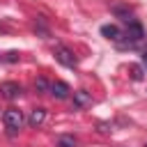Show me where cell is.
<instances>
[{"label": "cell", "mask_w": 147, "mask_h": 147, "mask_svg": "<svg viewBox=\"0 0 147 147\" xmlns=\"http://www.w3.org/2000/svg\"><path fill=\"white\" fill-rule=\"evenodd\" d=\"M2 119H5V126L9 129V133H16L21 126H23V113L18 110V108H7L5 110V115H2Z\"/></svg>", "instance_id": "cell-1"}, {"label": "cell", "mask_w": 147, "mask_h": 147, "mask_svg": "<svg viewBox=\"0 0 147 147\" xmlns=\"http://www.w3.org/2000/svg\"><path fill=\"white\" fill-rule=\"evenodd\" d=\"M53 55H55V60H57L60 64H64V67H69V69H76V55H74L67 46L57 44V46L53 48Z\"/></svg>", "instance_id": "cell-2"}, {"label": "cell", "mask_w": 147, "mask_h": 147, "mask_svg": "<svg viewBox=\"0 0 147 147\" xmlns=\"http://www.w3.org/2000/svg\"><path fill=\"white\" fill-rule=\"evenodd\" d=\"M0 94L5 96V99H16L18 94H21V85L18 83H14V80H7V83H2L0 85Z\"/></svg>", "instance_id": "cell-3"}, {"label": "cell", "mask_w": 147, "mask_h": 147, "mask_svg": "<svg viewBox=\"0 0 147 147\" xmlns=\"http://www.w3.org/2000/svg\"><path fill=\"white\" fill-rule=\"evenodd\" d=\"M126 37H129V41H131V44L140 41V39L145 37V32H142V25H140L138 21H131V23H129V28H126Z\"/></svg>", "instance_id": "cell-4"}, {"label": "cell", "mask_w": 147, "mask_h": 147, "mask_svg": "<svg viewBox=\"0 0 147 147\" xmlns=\"http://www.w3.org/2000/svg\"><path fill=\"white\" fill-rule=\"evenodd\" d=\"M48 92H51L55 99H67L71 90H69V85H67L64 80H55V83H51V90H48Z\"/></svg>", "instance_id": "cell-5"}, {"label": "cell", "mask_w": 147, "mask_h": 147, "mask_svg": "<svg viewBox=\"0 0 147 147\" xmlns=\"http://www.w3.org/2000/svg\"><path fill=\"white\" fill-rule=\"evenodd\" d=\"M113 14H115L117 18H122L126 25H129L131 21H136V18H133V11H131L129 7H124V5H113Z\"/></svg>", "instance_id": "cell-6"}, {"label": "cell", "mask_w": 147, "mask_h": 147, "mask_svg": "<svg viewBox=\"0 0 147 147\" xmlns=\"http://www.w3.org/2000/svg\"><path fill=\"white\" fill-rule=\"evenodd\" d=\"M74 103L78 106V108H85V106H92V96L85 92V90H78V92H74Z\"/></svg>", "instance_id": "cell-7"}, {"label": "cell", "mask_w": 147, "mask_h": 147, "mask_svg": "<svg viewBox=\"0 0 147 147\" xmlns=\"http://www.w3.org/2000/svg\"><path fill=\"white\" fill-rule=\"evenodd\" d=\"M44 119H46V110L44 108H34L30 113V117H28V124L30 126H39V124H44Z\"/></svg>", "instance_id": "cell-8"}, {"label": "cell", "mask_w": 147, "mask_h": 147, "mask_svg": "<svg viewBox=\"0 0 147 147\" xmlns=\"http://www.w3.org/2000/svg\"><path fill=\"white\" fill-rule=\"evenodd\" d=\"M101 34L108 37V39H113V41H117V39L122 37V32H119L117 25H101Z\"/></svg>", "instance_id": "cell-9"}, {"label": "cell", "mask_w": 147, "mask_h": 147, "mask_svg": "<svg viewBox=\"0 0 147 147\" xmlns=\"http://www.w3.org/2000/svg\"><path fill=\"white\" fill-rule=\"evenodd\" d=\"M76 145L78 142L74 136H57V140H55V147H76Z\"/></svg>", "instance_id": "cell-10"}, {"label": "cell", "mask_w": 147, "mask_h": 147, "mask_svg": "<svg viewBox=\"0 0 147 147\" xmlns=\"http://www.w3.org/2000/svg\"><path fill=\"white\" fill-rule=\"evenodd\" d=\"M34 90H37V92H48L51 85L46 83V78H37V80H34Z\"/></svg>", "instance_id": "cell-11"}, {"label": "cell", "mask_w": 147, "mask_h": 147, "mask_svg": "<svg viewBox=\"0 0 147 147\" xmlns=\"http://www.w3.org/2000/svg\"><path fill=\"white\" fill-rule=\"evenodd\" d=\"M2 60H5V62H18V53H16V51H9V53L2 55Z\"/></svg>", "instance_id": "cell-12"}, {"label": "cell", "mask_w": 147, "mask_h": 147, "mask_svg": "<svg viewBox=\"0 0 147 147\" xmlns=\"http://www.w3.org/2000/svg\"><path fill=\"white\" fill-rule=\"evenodd\" d=\"M131 76H133V80H140L142 78V69L138 64H131Z\"/></svg>", "instance_id": "cell-13"}, {"label": "cell", "mask_w": 147, "mask_h": 147, "mask_svg": "<svg viewBox=\"0 0 147 147\" xmlns=\"http://www.w3.org/2000/svg\"><path fill=\"white\" fill-rule=\"evenodd\" d=\"M142 67L147 69V53H142Z\"/></svg>", "instance_id": "cell-14"}, {"label": "cell", "mask_w": 147, "mask_h": 147, "mask_svg": "<svg viewBox=\"0 0 147 147\" xmlns=\"http://www.w3.org/2000/svg\"><path fill=\"white\" fill-rule=\"evenodd\" d=\"M0 62H5V60H2V55H0Z\"/></svg>", "instance_id": "cell-15"}]
</instances>
